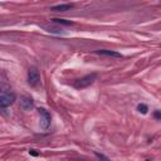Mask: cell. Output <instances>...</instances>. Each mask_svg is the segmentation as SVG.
<instances>
[{"label":"cell","instance_id":"cell-9","mask_svg":"<svg viewBox=\"0 0 161 161\" xmlns=\"http://www.w3.org/2000/svg\"><path fill=\"white\" fill-rule=\"evenodd\" d=\"M52 21L55 24H62V25H73V21L65 20V19H52Z\"/></svg>","mask_w":161,"mask_h":161},{"label":"cell","instance_id":"cell-12","mask_svg":"<svg viewBox=\"0 0 161 161\" xmlns=\"http://www.w3.org/2000/svg\"><path fill=\"white\" fill-rule=\"evenodd\" d=\"M153 117L156 119H161V111H155L153 112Z\"/></svg>","mask_w":161,"mask_h":161},{"label":"cell","instance_id":"cell-7","mask_svg":"<svg viewBox=\"0 0 161 161\" xmlns=\"http://www.w3.org/2000/svg\"><path fill=\"white\" fill-rule=\"evenodd\" d=\"M72 8H73V4H60V5L52 6L50 10H52V11H55V13H59V11H67V10H70Z\"/></svg>","mask_w":161,"mask_h":161},{"label":"cell","instance_id":"cell-5","mask_svg":"<svg viewBox=\"0 0 161 161\" xmlns=\"http://www.w3.org/2000/svg\"><path fill=\"white\" fill-rule=\"evenodd\" d=\"M20 107L24 109V111H30L33 107H34V102L30 97H26V96H23L20 98Z\"/></svg>","mask_w":161,"mask_h":161},{"label":"cell","instance_id":"cell-4","mask_svg":"<svg viewBox=\"0 0 161 161\" xmlns=\"http://www.w3.org/2000/svg\"><path fill=\"white\" fill-rule=\"evenodd\" d=\"M38 113L40 116V127L43 130H47L50 126V119H52L50 113L47 109H44V108H39L38 109Z\"/></svg>","mask_w":161,"mask_h":161},{"label":"cell","instance_id":"cell-1","mask_svg":"<svg viewBox=\"0 0 161 161\" xmlns=\"http://www.w3.org/2000/svg\"><path fill=\"white\" fill-rule=\"evenodd\" d=\"M15 101V93H13L11 91L8 89H3L0 93V107L5 108L10 104H13Z\"/></svg>","mask_w":161,"mask_h":161},{"label":"cell","instance_id":"cell-8","mask_svg":"<svg viewBox=\"0 0 161 161\" xmlns=\"http://www.w3.org/2000/svg\"><path fill=\"white\" fill-rule=\"evenodd\" d=\"M40 26H42L43 29H45L47 31H49V33H54V34H62V33H63L62 29L55 28V26H50V25H45V24H42Z\"/></svg>","mask_w":161,"mask_h":161},{"label":"cell","instance_id":"cell-13","mask_svg":"<svg viewBox=\"0 0 161 161\" xmlns=\"http://www.w3.org/2000/svg\"><path fill=\"white\" fill-rule=\"evenodd\" d=\"M29 153H30V155H33V156H39V152H38L36 150H33V148H31V150H29Z\"/></svg>","mask_w":161,"mask_h":161},{"label":"cell","instance_id":"cell-2","mask_svg":"<svg viewBox=\"0 0 161 161\" xmlns=\"http://www.w3.org/2000/svg\"><path fill=\"white\" fill-rule=\"evenodd\" d=\"M96 78H97V74H96V73L87 74V75H84V77H82V78H79V79H77V80L74 82V87H75V88H86V87L91 86V84L96 80Z\"/></svg>","mask_w":161,"mask_h":161},{"label":"cell","instance_id":"cell-11","mask_svg":"<svg viewBox=\"0 0 161 161\" xmlns=\"http://www.w3.org/2000/svg\"><path fill=\"white\" fill-rule=\"evenodd\" d=\"M96 156H97V161H111L109 158H107V157H106V156H103V155L96 153Z\"/></svg>","mask_w":161,"mask_h":161},{"label":"cell","instance_id":"cell-6","mask_svg":"<svg viewBox=\"0 0 161 161\" xmlns=\"http://www.w3.org/2000/svg\"><path fill=\"white\" fill-rule=\"evenodd\" d=\"M97 54L101 55H107V57H113V58H122V54L116 52V50H108V49H99L96 52Z\"/></svg>","mask_w":161,"mask_h":161},{"label":"cell","instance_id":"cell-3","mask_svg":"<svg viewBox=\"0 0 161 161\" xmlns=\"http://www.w3.org/2000/svg\"><path fill=\"white\" fill-rule=\"evenodd\" d=\"M40 80V74H39V70L36 67H31L29 68L28 70V83L31 86V87H35Z\"/></svg>","mask_w":161,"mask_h":161},{"label":"cell","instance_id":"cell-10","mask_svg":"<svg viewBox=\"0 0 161 161\" xmlns=\"http://www.w3.org/2000/svg\"><path fill=\"white\" fill-rule=\"evenodd\" d=\"M137 109H138V112H141V113H146L147 112V106L146 104H143V103H140L138 106H137Z\"/></svg>","mask_w":161,"mask_h":161}]
</instances>
